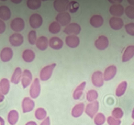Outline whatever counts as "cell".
I'll list each match as a JSON object with an SVG mask.
<instances>
[{"mask_svg": "<svg viewBox=\"0 0 134 125\" xmlns=\"http://www.w3.org/2000/svg\"><path fill=\"white\" fill-rule=\"evenodd\" d=\"M56 66V64L55 63L44 66L40 72V74H39L40 79L43 81H46L49 79L52 76V72Z\"/></svg>", "mask_w": 134, "mask_h": 125, "instance_id": "cell-1", "label": "cell"}, {"mask_svg": "<svg viewBox=\"0 0 134 125\" xmlns=\"http://www.w3.org/2000/svg\"><path fill=\"white\" fill-rule=\"evenodd\" d=\"M41 93L40 81L38 78H35L31 84L30 89V96L31 98H37Z\"/></svg>", "mask_w": 134, "mask_h": 125, "instance_id": "cell-2", "label": "cell"}, {"mask_svg": "<svg viewBox=\"0 0 134 125\" xmlns=\"http://www.w3.org/2000/svg\"><path fill=\"white\" fill-rule=\"evenodd\" d=\"M99 104L98 101L90 102V104H88L86 106V109H85V112L90 118L92 119L98 113V110H99Z\"/></svg>", "mask_w": 134, "mask_h": 125, "instance_id": "cell-3", "label": "cell"}, {"mask_svg": "<svg viewBox=\"0 0 134 125\" xmlns=\"http://www.w3.org/2000/svg\"><path fill=\"white\" fill-rule=\"evenodd\" d=\"M81 31V27L79 24L73 22L69 24L64 29V32L69 35H77Z\"/></svg>", "mask_w": 134, "mask_h": 125, "instance_id": "cell-4", "label": "cell"}, {"mask_svg": "<svg viewBox=\"0 0 134 125\" xmlns=\"http://www.w3.org/2000/svg\"><path fill=\"white\" fill-rule=\"evenodd\" d=\"M92 83L96 87H102L104 84L103 75L101 71H96L94 72L91 77Z\"/></svg>", "mask_w": 134, "mask_h": 125, "instance_id": "cell-5", "label": "cell"}, {"mask_svg": "<svg viewBox=\"0 0 134 125\" xmlns=\"http://www.w3.org/2000/svg\"><path fill=\"white\" fill-rule=\"evenodd\" d=\"M25 22L22 18L17 17L14 18L10 22V28L16 32L22 31L24 29Z\"/></svg>", "mask_w": 134, "mask_h": 125, "instance_id": "cell-6", "label": "cell"}, {"mask_svg": "<svg viewBox=\"0 0 134 125\" xmlns=\"http://www.w3.org/2000/svg\"><path fill=\"white\" fill-rule=\"evenodd\" d=\"M43 20L41 16L37 13H34L31 14L29 19V23H30V26L32 28L36 29L38 28L41 27L43 24Z\"/></svg>", "mask_w": 134, "mask_h": 125, "instance_id": "cell-7", "label": "cell"}, {"mask_svg": "<svg viewBox=\"0 0 134 125\" xmlns=\"http://www.w3.org/2000/svg\"><path fill=\"white\" fill-rule=\"evenodd\" d=\"M71 20V17L68 12L60 13L56 17V22H58L62 26H67L69 25Z\"/></svg>", "mask_w": 134, "mask_h": 125, "instance_id": "cell-8", "label": "cell"}, {"mask_svg": "<svg viewBox=\"0 0 134 125\" xmlns=\"http://www.w3.org/2000/svg\"><path fill=\"white\" fill-rule=\"evenodd\" d=\"M116 72H117V68H116V66H109L105 70L104 74H103V79L106 81H111L116 75Z\"/></svg>", "mask_w": 134, "mask_h": 125, "instance_id": "cell-9", "label": "cell"}, {"mask_svg": "<svg viewBox=\"0 0 134 125\" xmlns=\"http://www.w3.org/2000/svg\"><path fill=\"white\" fill-rule=\"evenodd\" d=\"M109 42L108 38L105 35H100L95 41V47L100 51L106 49L108 47Z\"/></svg>", "mask_w": 134, "mask_h": 125, "instance_id": "cell-10", "label": "cell"}, {"mask_svg": "<svg viewBox=\"0 0 134 125\" xmlns=\"http://www.w3.org/2000/svg\"><path fill=\"white\" fill-rule=\"evenodd\" d=\"M35 107V102L30 98H24L22 102V108L24 113L30 112L32 111Z\"/></svg>", "mask_w": 134, "mask_h": 125, "instance_id": "cell-11", "label": "cell"}, {"mask_svg": "<svg viewBox=\"0 0 134 125\" xmlns=\"http://www.w3.org/2000/svg\"><path fill=\"white\" fill-rule=\"evenodd\" d=\"M69 1L64 0H56L54 1V8L55 10L59 13H64L68 9L69 7Z\"/></svg>", "mask_w": 134, "mask_h": 125, "instance_id": "cell-12", "label": "cell"}, {"mask_svg": "<svg viewBox=\"0 0 134 125\" xmlns=\"http://www.w3.org/2000/svg\"><path fill=\"white\" fill-rule=\"evenodd\" d=\"M9 42L13 47H19L23 43L24 37L22 34L15 33L12 34L9 37Z\"/></svg>", "mask_w": 134, "mask_h": 125, "instance_id": "cell-13", "label": "cell"}, {"mask_svg": "<svg viewBox=\"0 0 134 125\" xmlns=\"http://www.w3.org/2000/svg\"><path fill=\"white\" fill-rule=\"evenodd\" d=\"M13 56V50L10 47H5L0 52V59L3 62L10 61Z\"/></svg>", "mask_w": 134, "mask_h": 125, "instance_id": "cell-14", "label": "cell"}, {"mask_svg": "<svg viewBox=\"0 0 134 125\" xmlns=\"http://www.w3.org/2000/svg\"><path fill=\"white\" fill-rule=\"evenodd\" d=\"M21 81H22V85L24 89L27 88L31 84V81H32V74L30 70L28 69L24 70V72H22Z\"/></svg>", "mask_w": 134, "mask_h": 125, "instance_id": "cell-15", "label": "cell"}, {"mask_svg": "<svg viewBox=\"0 0 134 125\" xmlns=\"http://www.w3.org/2000/svg\"><path fill=\"white\" fill-rule=\"evenodd\" d=\"M109 12L111 15L115 17H121L124 13V8L121 4L112 5L109 8Z\"/></svg>", "mask_w": 134, "mask_h": 125, "instance_id": "cell-16", "label": "cell"}, {"mask_svg": "<svg viewBox=\"0 0 134 125\" xmlns=\"http://www.w3.org/2000/svg\"><path fill=\"white\" fill-rule=\"evenodd\" d=\"M109 25L112 29L115 30H119L124 26V22L122 18L119 17H112L109 20Z\"/></svg>", "mask_w": 134, "mask_h": 125, "instance_id": "cell-17", "label": "cell"}, {"mask_svg": "<svg viewBox=\"0 0 134 125\" xmlns=\"http://www.w3.org/2000/svg\"><path fill=\"white\" fill-rule=\"evenodd\" d=\"M65 43L70 48H77L79 45L80 39L77 35H68L65 37Z\"/></svg>", "mask_w": 134, "mask_h": 125, "instance_id": "cell-18", "label": "cell"}, {"mask_svg": "<svg viewBox=\"0 0 134 125\" xmlns=\"http://www.w3.org/2000/svg\"><path fill=\"white\" fill-rule=\"evenodd\" d=\"M50 47L52 49L55 50H60L61 49L64 45L63 41L60 38L57 37H53L50 39L49 42H48Z\"/></svg>", "mask_w": 134, "mask_h": 125, "instance_id": "cell-19", "label": "cell"}, {"mask_svg": "<svg viewBox=\"0 0 134 125\" xmlns=\"http://www.w3.org/2000/svg\"><path fill=\"white\" fill-rule=\"evenodd\" d=\"M134 56V45H129L126 47L122 55V62H126Z\"/></svg>", "mask_w": 134, "mask_h": 125, "instance_id": "cell-20", "label": "cell"}, {"mask_svg": "<svg viewBox=\"0 0 134 125\" xmlns=\"http://www.w3.org/2000/svg\"><path fill=\"white\" fill-rule=\"evenodd\" d=\"M104 20L103 17L99 14L93 15L90 19V24L94 28H99L103 25Z\"/></svg>", "mask_w": 134, "mask_h": 125, "instance_id": "cell-21", "label": "cell"}, {"mask_svg": "<svg viewBox=\"0 0 134 125\" xmlns=\"http://www.w3.org/2000/svg\"><path fill=\"white\" fill-rule=\"evenodd\" d=\"M84 110H85V104L83 103L77 104L72 109V116L75 118L79 117L83 113Z\"/></svg>", "mask_w": 134, "mask_h": 125, "instance_id": "cell-22", "label": "cell"}, {"mask_svg": "<svg viewBox=\"0 0 134 125\" xmlns=\"http://www.w3.org/2000/svg\"><path fill=\"white\" fill-rule=\"evenodd\" d=\"M11 17V12L10 9L6 5L0 6V18L2 20H8Z\"/></svg>", "mask_w": 134, "mask_h": 125, "instance_id": "cell-23", "label": "cell"}, {"mask_svg": "<svg viewBox=\"0 0 134 125\" xmlns=\"http://www.w3.org/2000/svg\"><path fill=\"white\" fill-rule=\"evenodd\" d=\"M86 83L85 82V81H84V82L81 83L76 88L73 94V99L75 100H79L80 98H81L84 90H85V86H86Z\"/></svg>", "mask_w": 134, "mask_h": 125, "instance_id": "cell-24", "label": "cell"}, {"mask_svg": "<svg viewBox=\"0 0 134 125\" xmlns=\"http://www.w3.org/2000/svg\"><path fill=\"white\" fill-rule=\"evenodd\" d=\"M48 41L46 37L44 36H41L39 37L37 40L36 43V47L37 48H39L41 51H45L47 48L48 46Z\"/></svg>", "mask_w": 134, "mask_h": 125, "instance_id": "cell-25", "label": "cell"}, {"mask_svg": "<svg viewBox=\"0 0 134 125\" xmlns=\"http://www.w3.org/2000/svg\"><path fill=\"white\" fill-rule=\"evenodd\" d=\"M22 58L26 62H31L34 60L35 57V52L31 49H26L22 52Z\"/></svg>", "mask_w": 134, "mask_h": 125, "instance_id": "cell-26", "label": "cell"}, {"mask_svg": "<svg viewBox=\"0 0 134 125\" xmlns=\"http://www.w3.org/2000/svg\"><path fill=\"white\" fill-rule=\"evenodd\" d=\"M22 69L20 68H16L14 70V73H13V75L11 77V79L10 81L13 83V84L17 85L20 83V79H22Z\"/></svg>", "mask_w": 134, "mask_h": 125, "instance_id": "cell-27", "label": "cell"}, {"mask_svg": "<svg viewBox=\"0 0 134 125\" xmlns=\"http://www.w3.org/2000/svg\"><path fill=\"white\" fill-rule=\"evenodd\" d=\"M19 115L16 110H11L8 114L7 120L10 125H14L18 122Z\"/></svg>", "mask_w": 134, "mask_h": 125, "instance_id": "cell-28", "label": "cell"}, {"mask_svg": "<svg viewBox=\"0 0 134 125\" xmlns=\"http://www.w3.org/2000/svg\"><path fill=\"white\" fill-rule=\"evenodd\" d=\"M0 89L3 95H6L9 93L10 90V83L6 78H3L0 81Z\"/></svg>", "mask_w": 134, "mask_h": 125, "instance_id": "cell-29", "label": "cell"}, {"mask_svg": "<svg viewBox=\"0 0 134 125\" xmlns=\"http://www.w3.org/2000/svg\"><path fill=\"white\" fill-rule=\"evenodd\" d=\"M127 87H128V83L126 81H122L118 85L117 88L116 89V96L121 97L124 94V93L126 91Z\"/></svg>", "mask_w": 134, "mask_h": 125, "instance_id": "cell-30", "label": "cell"}, {"mask_svg": "<svg viewBox=\"0 0 134 125\" xmlns=\"http://www.w3.org/2000/svg\"><path fill=\"white\" fill-rule=\"evenodd\" d=\"M27 6L31 10H37L41 6V1L39 0H28Z\"/></svg>", "mask_w": 134, "mask_h": 125, "instance_id": "cell-31", "label": "cell"}, {"mask_svg": "<svg viewBox=\"0 0 134 125\" xmlns=\"http://www.w3.org/2000/svg\"><path fill=\"white\" fill-rule=\"evenodd\" d=\"M35 117L37 120H43L47 117V111L44 108L39 107L35 111Z\"/></svg>", "mask_w": 134, "mask_h": 125, "instance_id": "cell-32", "label": "cell"}, {"mask_svg": "<svg viewBox=\"0 0 134 125\" xmlns=\"http://www.w3.org/2000/svg\"><path fill=\"white\" fill-rule=\"evenodd\" d=\"M48 30H49V31L51 34H58L60 31V30H61V25L58 22H56H56H52L50 24L49 27H48Z\"/></svg>", "mask_w": 134, "mask_h": 125, "instance_id": "cell-33", "label": "cell"}, {"mask_svg": "<svg viewBox=\"0 0 134 125\" xmlns=\"http://www.w3.org/2000/svg\"><path fill=\"white\" fill-rule=\"evenodd\" d=\"M98 98V93L96 90H90L86 93V100L90 102H93Z\"/></svg>", "mask_w": 134, "mask_h": 125, "instance_id": "cell-34", "label": "cell"}, {"mask_svg": "<svg viewBox=\"0 0 134 125\" xmlns=\"http://www.w3.org/2000/svg\"><path fill=\"white\" fill-rule=\"evenodd\" d=\"M105 117L102 113H97L94 118V123L96 125H103L105 122Z\"/></svg>", "mask_w": 134, "mask_h": 125, "instance_id": "cell-35", "label": "cell"}, {"mask_svg": "<svg viewBox=\"0 0 134 125\" xmlns=\"http://www.w3.org/2000/svg\"><path fill=\"white\" fill-rule=\"evenodd\" d=\"M79 3L75 1H69V7H68V10L71 13H75L79 10Z\"/></svg>", "mask_w": 134, "mask_h": 125, "instance_id": "cell-36", "label": "cell"}, {"mask_svg": "<svg viewBox=\"0 0 134 125\" xmlns=\"http://www.w3.org/2000/svg\"><path fill=\"white\" fill-rule=\"evenodd\" d=\"M124 115L122 110L120 107H115L112 111V117L116 119H120Z\"/></svg>", "mask_w": 134, "mask_h": 125, "instance_id": "cell-37", "label": "cell"}, {"mask_svg": "<svg viewBox=\"0 0 134 125\" xmlns=\"http://www.w3.org/2000/svg\"><path fill=\"white\" fill-rule=\"evenodd\" d=\"M37 34L35 30H31L28 34V41L30 44L35 45L37 42Z\"/></svg>", "mask_w": 134, "mask_h": 125, "instance_id": "cell-38", "label": "cell"}, {"mask_svg": "<svg viewBox=\"0 0 134 125\" xmlns=\"http://www.w3.org/2000/svg\"><path fill=\"white\" fill-rule=\"evenodd\" d=\"M125 14L130 19H134V6L129 5L124 9Z\"/></svg>", "mask_w": 134, "mask_h": 125, "instance_id": "cell-39", "label": "cell"}, {"mask_svg": "<svg viewBox=\"0 0 134 125\" xmlns=\"http://www.w3.org/2000/svg\"><path fill=\"white\" fill-rule=\"evenodd\" d=\"M125 30L128 33L129 35L134 36V23L133 22H131V23H128L125 25Z\"/></svg>", "mask_w": 134, "mask_h": 125, "instance_id": "cell-40", "label": "cell"}, {"mask_svg": "<svg viewBox=\"0 0 134 125\" xmlns=\"http://www.w3.org/2000/svg\"><path fill=\"white\" fill-rule=\"evenodd\" d=\"M107 121L109 125H120L121 124V121L120 119H116L112 116L109 117Z\"/></svg>", "mask_w": 134, "mask_h": 125, "instance_id": "cell-41", "label": "cell"}, {"mask_svg": "<svg viewBox=\"0 0 134 125\" xmlns=\"http://www.w3.org/2000/svg\"><path fill=\"white\" fill-rule=\"evenodd\" d=\"M5 30H6V24L2 20H0V34L5 32Z\"/></svg>", "mask_w": 134, "mask_h": 125, "instance_id": "cell-42", "label": "cell"}, {"mask_svg": "<svg viewBox=\"0 0 134 125\" xmlns=\"http://www.w3.org/2000/svg\"><path fill=\"white\" fill-rule=\"evenodd\" d=\"M40 125H51V121H50L49 117H47L45 119H44V121L42 122L41 124Z\"/></svg>", "mask_w": 134, "mask_h": 125, "instance_id": "cell-43", "label": "cell"}, {"mask_svg": "<svg viewBox=\"0 0 134 125\" xmlns=\"http://www.w3.org/2000/svg\"><path fill=\"white\" fill-rule=\"evenodd\" d=\"M111 3H113V5H117V4H120L122 1H109Z\"/></svg>", "mask_w": 134, "mask_h": 125, "instance_id": "cell-44", "label": "cell"}, {"mask_svg": "<svg viewBox=\"0 0 134 125\" xmlns=\"http://www.w3.org/2000/svg\"><path fill=\"white\" fill-rule=\"evenodd\" d=\"M4 98H5V97H4V95L3 94L2 92L0 89V102H2L4 100Z\"/></svg>", "mask_w": 134, "mask_h": 125, "instance_id": "cell-45", "label": "cell"}, {"mask_svg": "<svg viewBox=\"0 0 134 125\" xmlns=\"http://www.w3.org/2000/svg\"><path fill=\"white\" fill-rule=\"evenodd\" d=\"M5 121H4V119H3L2 117H0V125H5Z\"/></svg>", "mask_w": 134, "mask_h": 125, "instance_id": "cell-46", "label": "cell"}, {"mask_svg": "<svg viewBox=\"0 0 134 125\" xmlns=\"http://www.w3.org/2000/svg\"><path fill=\"white\" fill-rule=\"evenodd\" d=\"M26 125H37V123L34 121H30L26 123Z\"/></svg>", "mask_w": 134, "mask_h": 125, "instance_id": "cell-47", "label": "cell"}, {"mask_svg": "<svg viewBox=\"0 0 134 125\" xmlns=\"http://www.w3.org/2000/svg\"><path fill=\"white\" fill-rule=\"evenodd\" d=\"M128 2L132 6H134V0H128Z\"/></svg>", "mask_w": 134, "mask_h": 125, "instance_id": "cell-48", "label": "cell"}, {"mask_svg": "<svg viewBox=\"0 0 134 125\" xmlns=\"http://www.w3.org/2000/svg\"><path fill=\"white\" fill-rule=\"evenodd\" d=\"M12 2L14 3H16V4H18V3H20L21 2H22V1H11Z\"/></svg>", "mask_w": 134, "mask_h": 125, "instance_id": "cell-49", "label": "cell"}, {"mask_svg": "<svg viewBox=\"0 0 134 125\" xmlns=\"http://www.w3.org/2000/svg\"><path fill=\"white\" fill-rule=\"evenodd\" d=\"M132 119H134V108H133V111H132Z\"/></svg>", "mask_w": 134, "mask_h": 125, "instance_id": "cell-50", "label": "cell"}, {"mask_svg": "<svg viewBox=\"0 0 134 125\" xmlns=\"http://www.w3.org/2000/svg\"><path fill=\"white\" fill-rule=\"evenodd\" d=\"M132 125H134V123H133V124H132Z\"/></svg>", "mask_w": 134, "mask_h": 125, "instance_id": "cell-51", "label": "cell"}]
</instances>
